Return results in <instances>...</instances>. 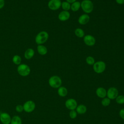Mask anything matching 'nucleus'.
Here are the masks:
<instances>
[{
  "label": "nucleus",
  "instance_id": "1",
  "mask_svg": "<svg viewBox=\"0 0 124 124\" xmlns=\"http://www.w3.org/2000/svg\"><path fill=\"white\" fill-rule=\"evenodd\" d=\"M80 7L84 13L89 14L93 10V4L90 0H83L80 3Z\"/></svg>",
  "mask_w": 124,
  "mask_h": 124
},
{
  "label": "nucleus",
  "instance_id": "2",
  "mask_svg": "<svg viewBox=\"0 0 124 124\" xmlns=\"http://www.w3.org/2000/svg\"><path fill=\"white\" fill-rule=\"evenodd\" d=\"M48 33L46 31L39 32L35 38V42L38 45H42L47 41L48 39Z\"/></svg>",
  "mask_w": 124,
  "mask_h": 124
},
{
  "label": "nucleus",
  "instance_id": "3",
  "mask_svg": "<svg viewBox=\"0 0 124 124\" xmlns=\"http://www.w3.org/2000/svg\"><path fill=\"white\" fill-rule=\"evenodd\" d=\"M17 71L18 74L21 76L26 77L30 74L31 68L29 65L24 63H21L18 66Z\"/></svg>",
  "mask_w": 124,
  "mask_h": 124
},
{
  "label": "nucleus",
  "instance_id": "4",
  "mask_svg": "<svg viewBox=\"0 0 124 124\" xmlns=\"http://www.w3.org/2000/svg\"><path fill=\"white\" fill-rule=\"evenodd\" d=\"M62 83L61 78L58 76H52L48 79V84L53 88H59Z\"/></svg>",
  "mask_w": 124,
  "mask_h": 124
},
{
  "label": "nucleus",
  "instance_id": "5",
  "mask_svg": "<svg viewBox=\"0 0 124 124\" xmlns=\"http://www.w3.org/2000/svg\"><path fill=\"white\" fill-rule=\"evenodd\" d=\"M106 67V63L103 61L95 62L93 65V69L94 71L97 74H101L103 73L105 70Z\"/></svg>",
  "mask_w": 124,
  "mask_h": 124
},
{
  "label": "nucleus",
  "instance_id": "6",
  "mask_svg": "<svg viewBox=\"0 0 124 124\" xmlns=\"http://www.w3.org/2000/svg\"><path fill=\"white\" fill-rule=\"evenodd\" d=\"M24 110L27 112L30 113L32 112L35 108V104L32 100H28L26 101L23 105Z\"/></svg>",
  "mask_w": 124,
  "mask_h": 124
},
{
  "label": "nucleus",
  "instance_id": "7",
  "mask_svg": "<svg viewBox=\"0 0 124 124\" xmlns=\"http://www.w3.org/2000/svg\"><path fill=\"white\" fill-rule=\"evenodd\" d=\"M61 0H50L48 2V7L51 10L56 11L61 7Z\"/></svg>",
  "mask_w": 124,
  "mask_h": 124
},
{
  "label": "nucleus",
  "instance_id": "8",
  "mask_svg": "<svg viewBox=\"0 0 124 124\" xmlns=\"http://www.w3.org/2000/svg\"><path fill=\"white\" fill-rule=\"evenodd\" d=\"M107 95L110 99H115L118 96V91L115 87H110L107 92Z\"/></svg>",
  "mask_w": 124,
  "mask_h": 124
},
{
  "label": "nucleus",
  "instance_id": "9",
  "mask_svg": "<svg viewBox=\"0 0 124 124\" xmlns=\"http://www.w3.org/2000/svg\"><path fill=\"white\" fill-rule=\"evenodd\" d=\"M83 41L87 46H92L95 45V39L93 36L88 34L83 37Z\"/></svg>",
  "mask_w": 124,
  "mask_h": 124
},
{
  "label": "nucleus",
  "instance_id": "10",
  "mask_svg": "<svg viewBox=\"0 0 124 124\" xmlns=\"http://www.w3.org/2000/svg\"><path fill=\"white\" fill-rule=\"evenodd\" d=\"M66 107L70 110H75L77 107V102L76 100L73 98L67 99L65 103Z\"/></svg>",
  "mask_w": 124,
  "mask_h": 124
},
{
  "label": "nucleus",
  "instance_id": "11",
  "mask_svg": "<svg viewBox=\"0 0 124 124\" xmlns=\"http://www.w3.org/2000/svg\"><path fill=\"white\" fill-rule=\"evenodd\" d=\"M11 119L10 115L6 112H2L0 114V121L3 124H10Z\"/></svg>",
  "mask_w": 124,
  "mask_h": 124
},
{
  "label": "nucleus",
  "instance_id": "12",
  "mask_svg": "<svg viewBox=\"0 0 124 124\" xmlns=\"http://www.w3.org/2000/svg\"><path fill=\"white\" fill-rule=\"evenodd\" d=\"M70 16V13L67 11H62L58 15V18L60 21H65L67 20Z\"/></svg>",
  "mask_w": 124,
  "mask_h": 124
},
{
  "label": "nucleus",
  "instance_id": "13",
  "mask_svg": "<svg viewBox=\"0 0 124 124\" xmlns=\"http://www.w3.org/2000/svg\"><path fill=\"white\" fill-rule=\"evenodd\" d=\"M89 20L90 16L87 14L81 15L78 19V22L81 25H85L87 24L89 21Z\"/></svg>",
  "mask_w": 124,
  "mask_h": 124
},
{
  "label": "nucleus",
  "instance_id": "14",
  "mask_svg": "<svg viewBox=\"0 0 124 124\" xmlns=\"http://www.w3.org/2000/svg\"><path fill=\"white\" fill-rule=\"evenodd\" d=\"M96 94L98 97L104 98L107 95V91L105 88L99 87L96 90Z\"/></svg>",
  "mask_w": 124,
  "mask_h": 124
},
{
  "label": "nucleus",
  "instance_id": "15",
  "mask_svg": "<svg viewBox=\"0 0 124 124\" xmlns=\"http://www.w3.org/2000/svg\"><path fill=\"white\" fill-rule=\"evenodd\" d=\"M34 50L31 48H29L24 52V57L27 60L31 59L34 55Z\"/></svg>",
  "mask_w": 124,
  "mask_h": 124
},
{
  "label": "nucleus",
  "instance_id": "16",
  "mask_svg": "<svg viewBox=\"0 0 124 124\" xmlns=\"http://www.w3.org/2000/svg\"><path fill=\"white\" fill-rule=\"evenodd\" d=\"M38 53L41 55H45L47 53V49L46 46L42 45H38L37 47Z\"/></svg>",
  "mask_w": 124,
  "mask_h": 124
},
{
  "label": "nucleus",
  "instance_id": "17",
  "mask_svg": "<svg viewBox=\"0 0 124 124\" xmlns=\"http://www.w3.org/2000/svg\"><path fill=\"white\" fill-rule=\"evenodd\" d=\"M76 109V111L77 113H78L80 114H84L87 111L86 107L85 105L82 104H80L78 106H77Z\"/></svg>",
  "mask_w": 124,
  "mask_h": 124
},
{
  "label": "nucleus",
  "instance_id": "18",
  "mask_svg": "<svg viewBox=\"0 0 124 124\" xmlns=\"http://www.w3.org/2000/svg\"><path fill=\"white\" fill-rule=\"evenodd\" d=\"M58 93L59 95V96L61 97H64L67 94L68 91L65 87L61 86L58 88Z\"/></svg>",
  "mask_w": 124,
  "mask_h": 124
},
{
  "label": "nucleus",
  "instance_id": "19",
  "mask_svg": "<svg viewBox=\"0 0 124 124\" xmlns=\"http://www.w3.org/2000/svg\"><path fill=\"white\" fill-rule=\"evenodd\" d=\"M10 124H22L21 118L18 115L13 116L11 119Z\"/></svg>",
  "mask_w": 124,
  "mask_h": 124
},
{
  "label": "nucleus",
  "instance_id": "20",
  "mask_svg": "<svg viewBox=\"0 0 124 124\" xmlns=\"http://www.w3.org/2000/svg\"><path fill=\"white\" fill-rule=\"evenodd\" d=\"M80 8V2L76 1L71 5V10L74 12L78 11Z\"/></svg>",
  "mask_w": 124,
  "mask_h": 124
},
{
  "label": "nucleus",
  "instance_id": "21",
  "mask_svg": "<svg viewBox=\"0 0 124 124\" xmlns=\"http://www.w3.org/2000/svg\"><path fill=\"white\" fill-rule=\"evenodd\" d=\"M75 34L79 38H82L85 36L84 31L81 28H77L75 30Z\"/></svg>",
  "mask_w": 124,
  "mask_h": 124
},
{
  "label": "nucleus",
  "instance_id": "22",
  "mask_svg": "<svg viewBox=\"0 0 124 124\" xmlns=\"http://www.w3.org/2000/svg\"><path fill=\"white\" fill-rule=\"evenodd\" d=\"M12 61L15 64L19 65L21 62V58L18 55H15L12 58Z\"/></svg>",
  "mask_w": 124,
  "mask_h": 124
},
{
  "label": "nucleus",
  "instance_id": "23",
  "mask_svg": "<svg viewBox=\"0 0 124 124\" xmlns=\"http://www.w3.org/2000/svg\"><path fill=\"white\" fill-rule=\"evenodd\" d=\"M61 7L63 11H68L69 10L71 9V4L70 3H68L66 1L62 2Z\"/></svg>",
  "mask_w": 124,
  "mask_h": 124
},
{
  "label": "nucleus",
  "instance_id": "24",
  "mask_svg": "<svg viewBox=\"0 0 124 124\" xmlns=\"http://www.w3.org/2000/svg\"><path fill=\"white\" fill-rule=\"evenodd\" d=\"M110 103V99L108 97L104 98L101 101L102 105L104 107L108 106Z\"/></svg>",
  "mask_w": 124,
  "mask_h": 124
},
{
  "label": "nucleus",
  "instance_id": "25",
  "mask_svg": "<svg viewBox=\"0 0 124 124\" xmlns=\"http://www.w3.org/2000/svg\"><path fill=\"white\" fill-rule=\"evenodd\" d=\"M86 62L89 65H93L95 63L94 59L92 56H88L86 59Z\"/></svg>",
  "mask_w": 124,
  "mask_h": 124
},
{
  "label": "nucleus",
  "instance_id": "26",
  "mask_svg": "<svg viewBox=\"0 0 124 124\" xmlns=\"http://www.w3.org/2000/svg\"><path fill=\"white\" fill-rule=\"evenodd\" d=\"M116 102L119 104H124V95H118L116 98Z\"/></svg>",
  "mask_w": 124,
  "mask_h": 124
},
{
  "label": "nucleus",
  "instance_id": "27",
  "mask_svg": "<svg viewBox=\"0 0 124 124\" xmlns=\"http://www.w3.org/2000/svg\"><path fill=\"white\" fill-rule=\"evenodd\" d=\"M77 116V112L75 110H71L69 113V116L71 119H75Z\"/></svg>",
  "mask_w": 124,
  "mask_h": 124
},
{
  "label": "nucleus",
  "instance_id": "28",
  "mask_svg": "<svg viewBox=\"0 0 124 124\" xmlns=\"http://www.w3.org/2000/svg\"><path fill=\"white\" fill-rule=\"evenodd\" d=\"M16 110L18 112H21L24 110L23 106L21 105H17L16 107Z\"/></svg>",
  "mask_w": 124,
  "mask_h": 124
},
{
  "label": "nucleus",
  "instance_id": "29",
  "mask_svg": "<svg viewBox=\"0 0 124 124\" xmlns=\"http://www.w3.org/2000/svg\"><path fill=\"white\" fill-rule=\"evenodd\" d=\"M119 115L121 118L124 120V108L121 109L119 112Z\"/></svg>",
  "mask_w": 124,
  "mask_h": 124
},
{
  "label": "nucleus",
  "instance_id": "30",
  "mask_svg": "<svg viewBox=\"0 0 124 124\" xmlns=\"http://www.w3.org/2000/svg\"><path fill=\"white\" fill-rule=\"evenodd\" d=\"M5 4L4 0H0V9H2Z\"/></svg>",
  "mask_w": 124,
  "mask_h": 124
},
{
  "label": "nucleus",
  "instance_id": "31",
  "mask_svg": "<svg viewBox=\"0 0 124 124\" xmlns=\"http://www.w3.org/2000/svg\"><path fill=\"white\" fill-rule=\"evenodd\" d=\"M116 2L119 4H124V0H115Z\"/></svg>",
  "mask_w": 124,
  "mask_h": 124
},
{
  "label": "nucleus",
  "instance_id": "32",
  "mask_svg": "<svg viewBox=\"0 0 124 124\" xmlns=\"http://www.w3.org/2000/svg\"><path fill=\"white\" fill-rule=\"evenodd\" d=\"M66 1L67 2H68V3L72 4V3H73V2L76 1L77 0H66Z\"/></svg>",
  "mask_w": 124,
  "mask_h": 124
}]
</instances>
